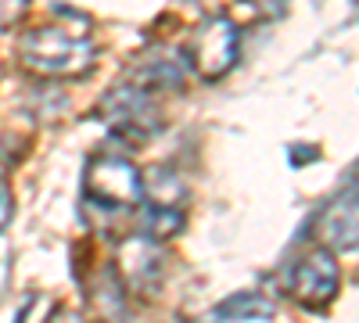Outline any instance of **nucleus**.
Here are the masks:
<instances>
[{
	"instance_id": "3",
	"label": "nucleus",
	"mask_w": 359,
	"mask_h": 323,
	"mask_svg": "<svg viewBox=\"0 0 359 323\" xmlns=\"http://www.w3.org/2000/svg\"><path fill=\"white\" fill-rule=\"evenodd\" d=\"M237 54H241V29L230 15L205 18L187 40V65L205 83L223 79L237 65Z\"/></svg>"
},
{
	"instance_id": "9",
	"label": "nucleus",
	"mask_w": 359,
	"mask_h": 323,
	"mask_svg": "<svg viewBox=\"0 0 359 323\" xmlns=\"http://www.w3.org/2000/svg\"><path fill=\"white\" fill-rule=\"evenodd\" d=\"M140 201L144 205H180L184 209V201H187V187L180 184V176L169 172V169H151L147 176H140Z\"/></svg>"
},
{
	"instance_id": "7",
	"label": "nucleus",
	"mask_w": 359,
	"mask_h": 323,
	"mask_svg": "<svg viewBox=\"0 0 359 323\" xmlns=\"http://www.w3.org/2000/svg\"><path fill=\"white\" fill-rule=\"evenodd\" d=\"M137 209H140V238L155 241V245L176 238V233L184 230V223H187V216H184L180 205H144L140 201Z\"/></svg>"
},
{
	"instance_id": "1",
	"label": "nucleus",
	"mask_w": 359,
	"mask_h": 323,
	"mask_svg": "<svg viewBox=\"0 0 359 323\" xmlns=\"http://www.w3.org/2000/svg\"><path fill=\"white\" fill-rule=\"evenodd\" d=\"M18 62L43 79H76L94 69L97 47L86 36V29L69 33L62 25H40L18 40Z\"/></svg>"
},
{
	"instance_id": "12",
	"label": "nucleus",
	"mask_w": 359,
	"mask_h": 323,
	"mask_svg": "<svg viewBox=\"0 0 359 323\" xmlns=\"http://www.w3.org/2000/svg\"><path fill=\"white\" fill-rule=\"evenodd\" d=\"M248 4H252L255 18H280L291 0H248Z\"/></svg>"
},
{
	"instance_id": "2",
	"label": "nucleus",
	"mask_w": 359,
	"mask_h": 323,
	"mask_svg": "<svg viewBox=\"0 0 359 323\" xmlns=\"http://www.w3.org/2000/svg\"><path fill=\"white\" fill-rule=\"evenodd\" d=\"M140 169L123 155H94L83 169V198L104 212H126L140 205Z\"/></svg>"
},
{
	"instance_id": "5",
	"label": "nucleus",
	"mask_w": 359,
	"mask_h": 323,
	"mask_svg": "<svg viewBox=\"0 0 359 323\" xmlns=\"http://www.w3.org/2000/svg\"><path fill=\"white\" fill-rule=\"evenodd\" d=\"M97 115L108 123V130L115 137H126L133 144H144L147 137H155L162 130V111L155 104V94L140 90L137 83H126L118 90H111L101 101Z\"/></svg>"
},
{
	"instance_id": "4",
	"label": "nucleus",
	"mask_w": 359,
	"mask_h": 323,
	"mask_svg": "<svg viewBox=\"0 0 359 323\" xmlns=\"http://www.w3.org/2000/svg\"><path fill=\"white\" fill-rule=\"evenodd\" d=\"M284 287L287 295L306 305V309H323L338 298L341 291V270H338V255L331 248H309L306 255H298L287 273H284Z\"/></svg>"
},
{
	"instance_id": "10",
	"label": "nucleus",
	"mask_w": 359,
	"mask_h": 323,
	"mask_svg": "<svg viewBox=\"0 0 359 323\" xmlns=\"http://www.w3.org/2000/svg\"><path fill=\"white\" fill-rule=\"evenodd\" d=\"M273 302H266L262 295H252V291H241V295H230L226 302L216 305V319H230V323H241V319H273Z\"/></svg>"
},
{
	"instance_id": "6",
	"label": "nucleus",
	"mask_w": 359,
	"mask_h": 323,
	"mask_svg": "<svg viewBox=\"0 0 359 323\" xmlns=\"http://www.w3.org/2000/svg\"><path fill=\"white\" fill-rule=\"evenodd\" d=\"M355 187L341 191L320 216V241L331 252H355Z\"/></svg>"
},
{
	"instance_id": "13",
	"label": "nucleus",
	"mask_w": 359,
	"mask_h": 323,
	"mask_svg": "<svg viewBox=\"0 0 359 323\" xmlns=\"http://www.w3.org/2000/svg\"><path fill=\"white\" fill-rule=\"evenodd\" d=\"M11 212H15V198H11V187L4 184V176H0V230L11 223Z\"/></svg>"
},
{
	"instance_id": "11",
	"label": "nucleus",
	"mask_w": 359,
	"mask_h": 323,
	"mask_svg": "<svg viewBox=\"0 0 359 323\" xmlns=\"http://www.w3.org/2000/svg\"><path fill=\"white\" fill-rule=\"evenodd\" d=\"M29 11V0H0V33L15 29Z\"/></svg>"
},
{
	"instance_id": "8",
	"label": "nucleus",
	"mask_w": 359,
	"mask_h": 323,
	"mask_svg": "<svg viewBox=\"0 0 359 323\" xmlns=\"http://www.w3.org/2000/svg\"><path fill=\"white\" fill-rule=\"evenodd\" d=\"M130 83H137L140 90L147 94H162V90H180L184 86V69H180L176 57H151V62H144Z\"/></svg>"
}]
</instances>
